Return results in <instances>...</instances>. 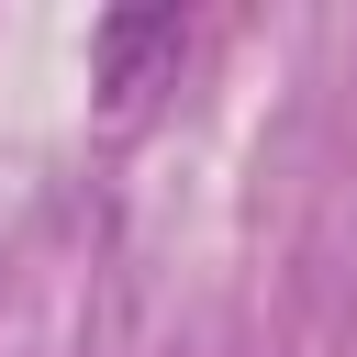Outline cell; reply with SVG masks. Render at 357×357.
I'll return each instance as SVG.
<instances>
[{
	"label": "cell",
	"mask_w": 357,
	"mask_h": 357,
	"mask_svg": "<svg viewBox=\"0 0 357 357\" xmlns=\"http://www.w3.org/2000/svg\"><path fill=\"white\" fill-rule=\"evenodd\" d=\"M89 56H100V100L134 123L167 78H178V56H190V22L178 11H112L100 33H89Z\"/></svg>",
	"instance_id": "1"
}]
</instances>
